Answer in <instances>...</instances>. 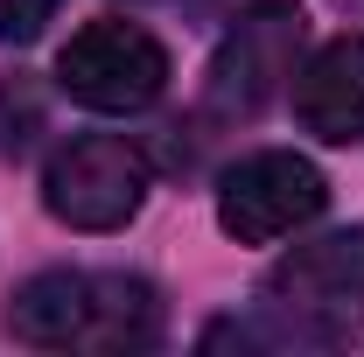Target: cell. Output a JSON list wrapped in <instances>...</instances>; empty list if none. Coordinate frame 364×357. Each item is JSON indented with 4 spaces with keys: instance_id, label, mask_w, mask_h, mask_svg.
<instances>
[{
    "instance_id": "1",
    "label": "cell",
    "mask_w": 364,
    "mask_h": 357,
    "mask_svg": "<svg viewBox=\"0 0 364 357\" xmlns=\"http://www.w3.org/2000/svg\"><path fill=\"white\" fill-rule=\"evenodd\" d=\"M7 329L36 351H147L161 336V302L134 273H36L14 287Z\"/></svg>"
},
{
    "instance_id": "2",
    "label": "cell",
    "mask_w": 364,
    "mask_h": 357,
    "mask_svg": "<svg viewBox=\"0 0 364 357\" xmlns=\"http://www.w3.org/2000/svg\"><path fill=\"white\" fill-rule=\"evenodd\" d=\"M267 315L280 322V336L301 343H336L364 315V224L358 231H322L309 245H294L259 287Z\"/></svg>"
},
{
    "instance_id": "3",
    "label": "cell",
    "mask_w": 364,
    "mask_h": 357,
    "mask_svg": "<svg viewBox=\"0 0 364 357\" xmlns=\"http://www.w3.org/2000/svg\"><path fill=\"white\" fill-rule=\"evenodd\" d=\"M43 203L70 231H119L147 203V154L119 134L63 140L43 169Z\"/></svg>"
},
{
    "instance_id": "4",
    "label": "cell",
    "mask_w": 364,
    "mask_h": 357,
    "mask_svg": "<svg viewBox=\"0 0 364 357\" xmlns=\"http://www.w3.org/2000/svg\"><path fill=\"white\" fill-rule=\"evenodd\" d=\"M56 85L91 112H140L168 91V49L140 21H85L56 56Z\"/></svg>"
},
{
    "instance_id": "5",
    "label": "cell",
    "mask_w": 364,
    "mask_h": 357,
    "mask_svg": "<svg viewBox=\"0 0 364 357\" xmlns=\"http://www.w3.org/2000/svg\"><path fill=\"white\" fill-rule=\"evenodd\" d=\"M301 28L309 14L294 0H259L231 21V36L210 56V112L218 119H252L273 91L294 78V56H301Z\"/></svg>"
},
{
    "instance_id": "6",
    "label": "cell",
    "mask_w": 364,
    "mask_h": 357,
    "mask_svg": "<svg viewBox=\"0 0 364 357\" xmlns=\"http://www.w3.org/2000/svg\"><path fill=\"white\" fill-rule=\"evenodd\" d=\"M322 203H329L322 169L309 154H287V147L245 154V161L225 169V182H218V224H225L238 245H273V238L301 231Z\"/></svg>"
},
{
    "instance_id": "7",
    "label": "cell",
    "mask_w": 364,
    "mask_h": 357,
    "mask_svg": "<svg viewBox=\"0 0 364 357\" xmlns=\"http://www.w3.org/2000/svg\"><path fill=\"white\" fill-rule=\"evenodd\" d=\"M294 112L329 147L364 140V36H336L309 56V70L294 78Z\"/></svg>"
},
{
    "instance_id": "8",
    "label": "cell",
    "mask_w": 364,
    "mask_h": 357,
    "mask_svg": "<svg viewBox=\"0 0 364 357\" xmlns=\"http://www.w3.org/2000/svg\"><path fill=\"white\" fill-rule=\"evenodd\" d=\"M56 14V0H0V43H36Z\"/></svg>"
}]
</instances>
